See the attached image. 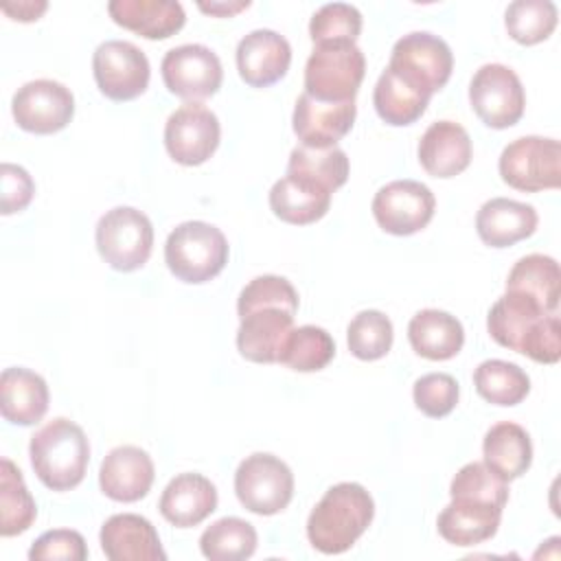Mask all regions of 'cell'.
Returning <instances> with one entry per match:
<instances>
[{
	"label": "cell",
	"instance_id": "cell-1",
	"mask_svg": "<svg viewBox=\"0 0 561 561\" xmlns=\"http://www.w3.org/2000/svg\"><path fill=\"white\" fill-rule=\"evenodd\" d=\"M373 517L375 502L362 484H333L309 513V543L322 554H342L366 533Z\"/></svg>",
	"mask_w": 561,
	"mask_h": 561
},
{
	"label": "cell",
	"instance_id": "cell-2",
	"mask_svg": "<svg viewBox=\"0 0 561 561\" xmlns=\"http://www.w3.org/2000/svg\"><path fill=\"white\" fill-rule=\"evenodd\" d=\"M28 456L44 486L50 491H70L81 484L85 476L90 443L75 421L57 416L33 434Z\"/></svg>",
	"mask_w": 561,
	"mask_h": 561
},
{
	"label": "cell",
	"instance_id": "cell-3",
	"mask_svg": "<svg viewBox=\"0 0 561 561\" xmlns=\"http://www.w3.org/2000/svg\"><path fill=\"white\" fill-rule=\"evenodd\" d=\"M169 272L188 285L215 278L228 263V241L224 232L206 221H184L175 226L164 243Z\"/></svg>",
	"mask_w": 561,
	"mask_h": 561
},
{
	"label": "cell",
	"instance_id": "cell-4",
	"mask_svg": "<svg viewBox=\"0 0 561 561\" xmlns=\"http://www.w3.org/2000/svg\"><path fill=\"white\" fill-rule=\"evenodd\" d=\"M366 75V59L357 44H316L305 64V92L316 101L346 103Z\"/></svg>",
	"mask_w": 561,
	"mask_h": 561
},
{
	"label": "cell",
	"instance_id": "cell-5",
	"mask_svg": "<svg viewBox=\"0 0 561 561\" xmlns=\"http://www.w3.org/2000/svg\"><path fill=\"white\" fill-rule=\"evenodd\" d=\"M96 250L116 272L142 267L153 248V226L149 217L134 206H116L96 224Z\"/></svg>",
	"mask_w": 561,
	"mask_h": 561
},
{
	"label": "cell",
	"instance_id": "cell-6",
	"mask_svg": "<svg viewBox=\"0 0 561 561\" xmlns=\"http://www.w3.org/2000/svg\"><path fill=\"white\" fill-rule=\"evenodd\" d=\"M502 180L524 193L559 188L561 184V145L557 138L522 136L508 142L497 162Z\"/></svg>",
	"mask_w": 561,
	"mask_h": 561
},
{
	"label": "cell",
	"instance_id": "cell-7",
	"mask_svg": "<svg viewBox=\"0 0 561 561\" xmlns=\"http://www.w3.org/2000/svg\"><path fill=\"white\" fill-rule=\"evenodd\" d=\"M234 493L250 513L276 515L291 502L294 473L278 456L256 451L239 462Z\"/></svg>",
	"mask_w": 561,
	"mask_h": 561
},
{
	"label": "cell",
	"instance_id": "cell-8",
	"mask_svg": "<svg viewBox=\"0 0 561 561\" xmlns=\"http://www.w3.org/2000/svg\"><path fill=\"white\" fill-rule=\"evenodd\" d=\"M388 68L432 96L449 81L454 55L443 37L427 31H412L394 42Z\"/></svg>",
	"mask_w": 561,
	"mask_h": 561
},
{
	"label": "cell",
	"instance_id": "cell-9",
	"mask_svg": "<svg viewBox=\"0 0 561 561\" xmlns=\"http://www.w3.org/2000/svg\"><path fill=\"white\" fill-rule=\"evenodd\" d=\"M469 103L476 116L491 129L513 127L526 107L519 77L504 64H484L469 83Z\"/></svg>",
	"mask_w": 561,
	"mask_h": 561
},
{
	"label": "cell",
	"instance_id": "cell-10",
	"mask_svg": "<svg viewBox=\"0 0 561 561\" xmlns=\"http://www.w3.org/2000/svg\"><path fill=\"white\" fill-rule=\"evenodd\" d=\"M92 75L103 96L131 101L147 90L151 68L147 55L136 44L107 39L92 55Z\"/></svg>",
	"mask_w": 561,
	"mask_h": 561
},
{
	"label": "cell",
	"instance_id": "cell-11",
	"mask_svg": "<svg viewBox=\"0 0 561 561\" xmlns=\"http://www.w3.org/2000/svg\"><path fill=\"white\" fill-rule=\"evenodd\" d=\"M219 138V118L199 101L182 103L164 125V147L184 167L204 164L217 151Z\"/></svg>",
	"mask_w": 561,
	"mask_h": 561
},
{
	"label": "cell",
	"instance_id": "cell-12",
	"mask_svg": "<svg viewBox=\"0 0 561 561\" xmlns=\"http://www.w3.org/2000/svg\"><path fill=\"white\" fill-rule=\"evenodd\" d=\"M434 208V193L416 180H392L373 197L375 221L383 232L397 237L423 230L432 221Z\"/></svg>",
	"mask_w": 561,
	"mask_h": 561
},
{
	"label": "cell",
	"instance_id": "cell-13",
	"mask_svg": "<svg viewBox=\"0 0 561 561\" xmlns=\"http://www.w3.org/2000/svg\"><path fill=\"white\" fill-rule=\"evenodd\" d=\"M160 70L167 90L186 101L213 96L224 81L217 53L204 44H182L167 50Z\"/></svg>",
	"mask_w": 561,
	"mask_h": 561
},
{
	"label": "cell",
	"instance_id": "cell-14",
	"mask_svg": "<svg viewBox=\"0 0 561 561\" xmlns=\"http://www.w3.org/2000/svg\"><path fill=\"white\" fill-rule=\"evenodd\" d=\"M11 114L20 129L31 134L61 131L75 116L70 88L53 79H35L18 88L11 99Z\"/></svg>",
	"mask_w": 561,
	"mask_h": 561
},
{
	"label": "cell",
	"instance_id": "cell-15",
	"mask_svg": "<svg viewBox=\"0 0 561 561\" xmlns=\"http://www.w3.org/2000/svg\"><path fill=\"white\" fill-rule=\"evenodd\" d=\"M291 64L289 42L272 28H254L237 44L239 77L252 88H267L280 81Z\"/></svg>",
	"mask_w": 561,
	"mask_h": 561
},
{
	"label": "cell",
	"instance_id": "cell-16",
	"mask_svg": "<svg viewBox=\"0 0 561 561\" xmlns=\"http://www.w3.org/2000/svg\"><path fill=\"white\" fill-rule=\"evenodd\" d=\"M355 116V101L324 103L302 92L294 105L291 127L305 147H335L351 131Z\"/></svg>",
	"mask_w": 561,
	"mask_h": 561
},
{
	"label": "cell",
	"instance_id": "cell-17",
	"mask_svg": "<svg viewBox=\"0 0 561 561\" xmlns=\"http://www.w3.org/2000/svg\"><path fill=\"white\" fill-rule=\"evenodd\" d=\"M151 456L136 445L114 447L101 462L99 486L114 502H138L153 484Z\"/></svg>",
	"mask_w": 561,
	"mask_h": 561
},
{
	"label": "cell",
	"instance_id": "cell-18",
	"mask_svg": "<svg viewBox=\"0 0 561 561\" xmlns=\"http://www.w3.org/2000/svg\"><path fill=\"white\" fill-rule=\"evenodd\" d=\"M101 550L110 561H164L153 524L136 513H118L105 519L99 533Z\"/></svg>",
	"mask_w": 561,
	"mask_h": 561
},
{
	"label": "cell",
	"instance_id": "cell-19",
	"mask_svg": "<svg viewBox=\"0 0 561 561\" xmlns=\"http://www.w3.org/2000/svg\"><path fill=\"white\" fill-rule=\"evenodd\" d=\"M419 162L432 178H454L462 173L473 156L467 129L454 121L432 123L419 140Z\"/></svg>",
	"mask_w": 561,
	"mask_h": 561
},
{
	"label": "cell",
	"instance_id": "cell-20",
	"mask_svg": "<svg viewBox=\"0 0 561 561\" xmlns=\"http://www.w3.org/2000/svg\"><path fill=\"white\" fill-rule=\"evenodd\" d=\"M237 348L241 357L254 364H274L280 357V351L294 331V316L285 309L265 307L254 309L239 318Z\"/></svg>",
	"mask_w": 561,
	"mask_h": 561
},
{
	"label": "cell",
	"instance_id": "cell-21",
	"mask_svg": "<svg viewBox=\"0 0 561 561\" xmlns=\"http://www.w3.org/2000/svg\"><path fill=\"white\" fill-rule=\"evenodd\" d=\"M158 508L169 524L191 528L217 508V489L206 476L186 471L164 486Z\"/></svg>",
	"mask_w": 561,
	"mask_h": 561
},
{
	"label": "cell",
	"instance_id": "cell-22",
	"mask_svg": "<svg viewBox=\"0 0 561 561\" xmlns=\"http://www.w3.org/2000/svg\"><path fill=\"white\" fill-rule=\"evenodd\" d=\"M539 217L530 204L493 197L484 202L476 215V230L482 243L491 248H508L522 239H528L537 230Z\"/></svg>",
	"mask_w": 561,
	"mask_h": 561
},
{
	"label": "cell",
	"instance_id": "cell-23",
	"mask_svg": "<svg viewBox=\"0 0 561 561\" xmlns=\"http://www.w3.org/2000/svg\"><path fill=\"white\" fill-rule=\"evenodd\" d=\"M107 13L118 26L147 39H167L186 22L184 7L175 0H112Z\"/></svg>",
	"mask_w": 561,
	"mask_h": 561
},
{
	"label": "cell",
	"instance_id": "cell-24",
	"mask_svg": "<svg viewBox=\"0 0 561 561\" xmlns=\"http://www.w3.org/2000/svg\"><path fill=\"white\" fill-rule=\"evenodd\" d=\"M48 386L42 375L11 366L0 375V412L13 425H35L48 410Z\"/></svg>",
	"mask_w": 561,
	"mask_h": 561
},
{
	"label": "cell",
	"instance_id": "cell-25",
	"mask_svg": "<svg viewBox=\"0 0 561 561\" xmlns=\"http://www.w3.org/2000/svg\"><path fill=\"white\" fill-rule=\"evenodd\" d=\"M502 519V508L469 500V497H451V502L438 515V533L447 543L454 546H476L491 539Z\"/></svg>",
	"mask_w": 561,
	"mask_h": 561
},
{
	"label": "cell",
	"instance_id": "cell-26",
	"mask_svg": "<svg viewBox=\"0 0 561 561\" xmlns=\"http://www.w3.org/2000/svg\"><path fill=\"white\" fill-rule=\"evenodd\" d=\"M408 340L416 355L445 362L460 353L465 344V329L460 320L440 309H421L408 322Z\"/></svg>",
	"mask_w": 561,
	"mask_h": 561
},
{
	"label": "cell",
	"instance_id": "cell-27",
	"mask_svg": "<svg viewBox=\"0 0 561 561\" xmlns=\"http://www.w3.org/2000/svg\"><path fill=\"white\" fill-rule=\"evenodd\" d=\"M331 206V191L307 182L302 178L287 175L276 180L270 188V208L272 213L294 226H307L327 215Z\"/></svg>",
	"mask_w": 561,
	"mask_h": 561
},
{
	"label": "cell",
	"instance_id": "cell-28",
	"mask_svg": "<svg viewBox=\"0 0 561 561\" xmlns=\"http://www.w3.org/2000/svg\"><path fill=\"white\" fill-rule=\"evenodd\" d=\"M482 454L484 465L502 480L511 482L528 471L533 462V443L522 425L502 421L484 434Z\"/></svg>",
	"mask_w": 561,
	"mask_h": 561
},
{
	"label": "cell",
	"instance_id": "cell-29",
	"mask_svg": "<svg viewBox=\"0 0 561 561\" xmlns=\"http://www.w3.org/2000/svg\"><path fill=\"white\" fill-rule=\"evenodd\" d=\"M430 99V94L408 83L388 66L379 75L373 90V105L379 118L392 127H405L416 123L425 114Z\"/></svg>",
	"mask_w": 561,
	"mask_h": 561
},
{
	"label": "cell",
	"instance_id": "cell-30",
	"mask_svg": "<svg viewBox=\"0 0 561 561\" xmlns=\"http://www.w3.org/2000/svg\"><path fill=\"white\" fill-rule=\"evenodd\" d=\"M506 291H517L528 296L548 313L557 311L559 296H561L559 263L546 254L522 256L508 272Z\"/></svg>",
	"mask_w": 561,
	"mask_h": 561
},
{
	"label": "cell",
	"instance_id": "cell-31",
	"mask_svg": "<svg viewBox=\"0 0 561 561\" xmlns=\"http://www.w3.org/2000/svg\"><path fill=\"white\" fill-rule=\"evenodd\" d=\"M548 311H543L535 300H530L524 294L517 291H506L504 296H500L493 307L489 309L486 316V329L489 335L504 348H511L515 353H519L522 342L526 340L528 331L533 329V324L546 316Z\"/></svg>",
	"mask_w": 561,
	"mask_h": 561
},
{
	"label": "cell",
	"instance_id": "cell-32",
	"mask_svg": "<svg viewBox=\"0 0 561 561\" xmlns=\"http://www.w3.org/2000/svg\"><path fill=\"white\" fill-rule=\"evenodd\" d=\"M287 175L302 178L327 191H337L348 180L346 151L335 147H305L296 145L289 153Z\"/></svg>",
	"mask_w": 561,
	"mask_h": 561
},
{
	"label": "cell",
	"instance_id": "cell-33",
	"mask_svg": "<svg viewBox=\"0 0 561 561\" xmlns=\"http://www.w3.org/2000/svg\"><path fill=\"white\" fill-rule=\"evenodd\" d=\"M37 517V506L28 493L22 471L9 460L0 462V535L15 537L31 528Z\"/></svg>",
	"mask_w": 561,
	"mask_h": 561
},
{
	"label": "cell",
	"instance_id": "cell-34",
	"mask_svg": "<svg viewBox=\"0 0 561 561\" xmlns=\"http://www.w3.org/2000/svg\"><path fill=\"white\" fill-rule=\"evenodd\" d=\"M478 394L493 405H517L530 392L528 375L513 362L484 359L473 373Z\"/></svg>",
	"mask_w": 561,
	"mask_h": 561
},
{
	"label": "cell",
	"instance_id": "cell-35",
	"mask_svg": "<svg viewBox=\"0 0 561 561\" xmlns=\"http://www.w3.org/2000/svg\"><path fill=\"white\" fill-rule=\"evenodd\" d=\"M259 537L250 522L241 517H221L199 537V550L213 561H243L256 550Z\"/></svg>",
	"mask_w": 561,
	"mask_h": 561
},
{
	"label": "cell",
	"instance_id": "cell-36",
	"mask_svg": "<svg viewBox=\"0 0 561 561\" xmlns=\"http://www.w3.org/2000/svg\"><path fill=\"white\" fill-rule=\"evenodd\" d=\"M335 355V342L329 331L316 324L294 327L289 333L278 364L298 370V373H316L322 370Z\"/></svg>",
	"mask_w": 561,
	"mask_h": 561
},
{
	"label": "cell",
	"instance_id": "cell-37",
	"mask_svg": "<svg viewBox=\"0 0 561 561\" xmlns=\"http://www.w3.org/2000/svg\"><path fill=\"white\" fill-rule=\"evenodd\" d=\"M559 11L550 0H515L506 7L504 26L508 35L524 46L548 39L557 26Z\"/></svg>",
	"mask_w": 561,
	"mask_h": 561
},
{
	"label": "cell",
	"instance_id": "cell-38",
	"mask_svg": "<svg viewBox=\"0 0 561 561\" xmlns=\"http://www.w3.org/2000/svg\"><path fill=\"white\" fill-rule=\"evenodd\" d=\"M392 322L386 313L377 309L359 311L346 329V344L348 351L364 362L381 359L392 346Z\"/></svg>",
	"mask_w": 561,
	"mask_h": 561
},
{
	"label": "cell",
	"instance_id": "cell-39",
	"mask_svg": "<svg viewBox=\"0 0 561 561\" xmlns=\"http://www.w3.org/2000/svg\"><path fill=\"white\" fill-rule=\"evenodd\" d=\"M362 33V13L346 2L322 4L309 20V37L316 44H355Z\"/></svg>",
	"mask_w": 561,
	"mask_h": 561
},
{
	"label": "cell",
	"instance_id": "cell-40",
	"mask_svg": "<svg viewBox=\"0 0 561 561\" xmlns=\"http://www.w3.org/2000/svg\"><path fill=\"white\" fill-rule=\"evenodd\" d=\"M265 307L285 309L287 313L296 316L298 291L283 276H276V274L256 276L241 289V294L237 298V313L241 318L254 309H265Z\"/></svg>",
	"mask_w": 561,
	"mask_h": 561
},
{
	"label": "cell",
	"instance_id": "cell-41",
	"mask_svg": "<svg viewBox=\"0 0 561 561\" xmlns=\"http://www.w3.org/2000/svg\"><path fill=\"white\" fill-rule=\"evenodd\" d=\"M449 495L486 502L504 511L508 502V486L506 480L493 473L484 462H467L454 476L449 484Z\"/></svg>",
	"mask_w": 561,
	"mask_h": 561
},
{
	"label": "cell",
	"instance_id": "cell-42",
	"mask_svg": "<svg viewBox=\"0 0 561 561\" xmlns=\"http://www.w3.org/2000/svg\"><path fill=\"white\" fill-rule=\"evenodd\" d=\"M458 381L447 373H427L414 381V405L430 419L447 416L458 403Z\"/></svg>",
	"mask_w": 561,
	"mask_h": 561
},
{
	"label": "cell",
	"instance_id": "cell-43",
	"mask_svg": "<svg viewBox=\"0 0 561 561\" xmlns=\"http://www.w3.org/2000/svg\"><path fill=\"white\" fill-rule=\"evenodd\" d=\"M31 561H48V559H64V561H83L88 559V546L81 533L70 528H55L39 535L31 550Z\"/></svg>",
	"mask_w": 561,
	"mask_h": 561
},
{
	"label": "cell",
	"instance_id": "cell-44",
	"mask_svg": "<svg viewBox=\"0 0 561 561\" xmlns=\"http://www.w3.org/2000/svg\"><path fill=\"white\" fill-rule=\"evenodd\" d=\"M522 355L539 364H557L561 357V322L557 311L541 316L519 348Z\"/></svg>",
	"mask_w": 561,
	"mask_h": 561
},
{
	"label": "cell",
	"instance_id": "cell-45",
	"mask_svg": "<svg viewBox=\"0 0 561 561\" xmlns=\"http://www.w3.org/2000/svg\"><path fill=\"white\" fill-rule=\"evenodd\" d=\"M0 180H2V202H0V213L2 215H13L24 210L33 195H35V182L28 175V171L20 164L4 162L0 167Z\"/></svg>",
	"mask_w": 561,
	"mask_h": 561
},
{
	"label": "cell",
	"instance_id": "cell-46",
	"mask_svg": "<svg viewBox=\"0 0 561 561\" xmlns=\"http://www.w3.org/2000/svg\"><path fill=\"white\" fill-rule=\"evenodd\" d=\"M48 9V2L44 0H22V2H4L0 4V11L7 13L11 20H20V22H33L39 20V15Z\"/></svg>",
	"mask_w": 561,
	"mask_h": 561
},
{
	"label": "cell",
	"instance_id": "cell-47",
	"mask_svg": "<svg viewBox=\"0 0 561 561\" xmlns=\"http://www.w3.org/2000/svg\"><path fill=\"white\" fill-rule=\"evenodd\" d=\"M204 13H210V15H219V18H230L243 9L250 7L248 0H237V2H199L197 4Z\"/></svg>",
	"mask_w": 561,
	"mask_h": 561
}]
</instances>
